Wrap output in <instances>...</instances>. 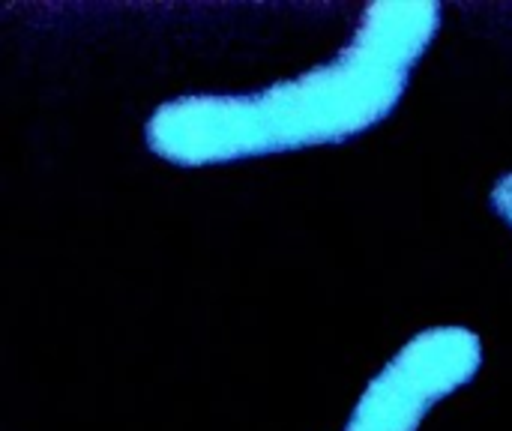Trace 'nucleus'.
Here are the masks:
<instances>
[{
    "label": "nucleus",
    "instance_id": "2",
    "mask_svg": "<svg viewBox=\"0 0 512 431\" xmlns=\"http://www.w3.org/2000/svg\"><path fill=\"white\" fill-rule=\"evenodd\" d=\"M480 366L483 345L474 330H423L369 381L345 431H417L441 399L474 381Z\"/></svg>",
    "mask_w": 512,
    "mask_h": 431
},
{
    "label": "nucleus",
    "instance_id": "1",
    "mask_svg": "<svg viewBox=\"0 0 512 431\" xmlns=\"http://www.w3.org/2000/svg\"><path fill=\"white\" fill-rule=\"evenodd\" d=\"M438 30L441 3L378 0L324 66L255 93H189L162 102L147 120V147L174 165L201 168L342 144L393 114Z\"/></svg>",
    "mask_w": 512,
    "mask_h": 431
},
{
    "label": "nucleus",
    "instance_id": "3",
    "mask_svg": "<svg viewBox=\"0 0 512 431\" xmlns=\"http://www.w3.org/2000/svg\"><path fill=\"white\" fill-rule=\"evenodd\" d=\"M492 207H495V213L512 225V171L510 174H504L498 183H495V189H492Z\"/></svg>",
    "mask_w": 512,
    "mask_h": 431
}]
</instances>
